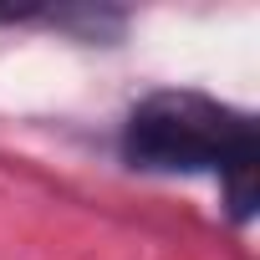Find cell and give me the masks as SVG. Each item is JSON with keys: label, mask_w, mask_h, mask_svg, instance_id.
Instances as JSON below:
<instances>
[{"label": "cell", "mask_w": 260, "mask_h": 260, "mask_svg": "<svg viewBox=\"0 0 260 260\" xmlns=\"http://www.w3.org/2000/svg\"><path fill=\"white\" fill-rule=\"evenodd\" d=\"M122 158L148 174H219L235 219L255 214V117L204 92H153L122 122Z\"/></svg>", "instance_id": "6da1fadb"}]
</instances>
